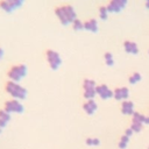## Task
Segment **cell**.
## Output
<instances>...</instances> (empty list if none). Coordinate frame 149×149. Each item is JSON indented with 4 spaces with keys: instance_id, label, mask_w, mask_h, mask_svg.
Segmentation results:
<instances>
[{
    "instance_id": "obj_1",
    "label": "cell",
    "mask_w": 149,
    "mask_h": 149,
    "mask_svg": "<svg viewBox=\"0 0 149 149\" xmlns=\"http://www.w3.org/2000/svg\"><path fill=\"white\" fill-rule=\"evenodd\" d=\"M55 14H56V16L58 17L59 22H61L62 24H64V26H66V24H69V23H72V22L77 19L74 9H73L71 6H69V5L57 7V8L55 9Z\"/></svg>"
},
{
    "instance_id": "obj_2",
    "label": "cell",
    "mask_w": 149,
    "mask_h": 149,
    "mask_svg": "<svg viewBox=\"0 0 149 149\" xmlns=\"http://www.w3.org/2000/svg\"><path fill=\"white\" fill-rule=\"evenodd\" d=\"M5 90L13 99L23 100L27 97V90L22 85H20V83H16V81H13V80H8L6 83Z\"/></svg>"
},
{
    "instance_id": "obj_3",
    "label": "cell",
    "mask_w": 149,
    "mask_h": 149,
    "mask_svg": "<svg viewBox=\"0 0 149 149\" xmlns=\"http://www.w3.org/2000/svg\"><path fill=\"white\" fill-rule=\"evenodd\" d=\"M27 74V66L24 64H16L13 65L8 71H7V76L9 78V80L20 83L21 79H23Z\"/></svg>"
},
{
    "instance_id": "obj_4",
    "label": "cell",
    "mask_w": 149,
    "mask_h": 149,
    "mask_svg": "<svg viewBox=\"0 0 149 149\" xmlns=\"http://www.w3.org/2000/svg\"><path fill=\"white\" fill-rule=\"evenodd\" d=\"M45 57H47V62L50 66L51 70H57L61 64H62V58L59 56L58 52H56L55 50H51V49H48L45 51Z\"/></svg>"
},
{
    "instance_id": "obj_5",
    "label": "cell",
    "mask_w": 149,
    "mask_h": 149,
    "mask_svg": "<svg viewBox=\"0 0 149 149\" xmlns=\"http://www.w3.org/2000/svg\"><path fill=\"white\" fill-rule=\"evenodd\" d=\"M3 109H6L8 113L13 114H19V113H22L23 112V105L21 104V100H17V99H9L5 102V106H3Z\"/></svg>"
},
{
    "instance_id": "obj_6",
    "label": "cell",
    "mask_w": 149,
    "mask_h": 149,
    "mask_svg": "<svg viewBox=\"0 0 149 149\" xmlns=\"http://www.w3.org/2000/svg\"><path fill=\"white\" fill-rule=\"evenodd\" d=\"M127 5V0H111L107 9L109 13H118Z\"/></svg>"
},
{
    "instance_id": "obj_7",
    "label": "cell",
    "mask_w": 149,
    "mask_h": 149,
    "mask_svg": "<svg viewBox=\"0 0 149 149\" xmlns=\"http://www.w3.org/2000/svg\"><path fill=\"white\" fill-rule=\"evenodd\" d=\"M95 91H97V95H99L100 98L102 99H108V98H112L113 97V91L108 88L107 85H98L95 87Z\"/></svg>"
},
{
    "instance_id": "obj_8",
    "label": "cell",
    "mask_w": 149,
    "mask_h": 149,
    "mask_svg": "<svg viewBox=\"0 0 149 149\" xmlns=\"http://www.w3.org/2000/svg\"><path fill=\"white\" fill-rule=\"evenodd\" d=\"M128 94H129V91L127 87H118L113 91V97L116 100H126L128 98Z\"/></svg>"
},
{
    "instance_id": "obj_9",
    "label": "cell",
    "mask_w": 149,
    "mask_h": 149,
    "mask_svg": "<svg viewBox=\"0 0 149 149\" xmlns=\"http://www.w3.org/2000/svg\"><path fill=\"white\" fill-rule=\"evenodd\" d=\"M121 112L126 115H133L135 112H134V104L129 100H125L121 105Z\"/></svg>"
},
{
    "instance_id": "obj_10",
    "label": "cell",
    "mask_w": 149,
    "mask_h": 149,
    "mask_svg": "<svg viewBox=\"0 0 149 149\" xmlns=\"http://www.w3.org/2000/svg\"><path fill=\"white\" fill-rule=\"evenodd\" d=\"M84 29L91 31V33H95L98 30V22L95 19H90L86 22H84Z\"/></svg>"
},
{
    "instance_id": "obj_11",
    "label": "cell",
    "mask_w": 149,
    "mask_h": 149,
    "mask_svg": "<svg viewBox=\"0 0 149 149\" xmlns=\"http://www.w3.org/2000/svg\"><path fill=\"white\" fill-rule=\"evenodd\" d=\"M83 108L87 114H93L97 111V102L94 100H86V102L83 105Z\"/></svg>"
},
{
    "instance_id": "obj_12",
    "label": "cell",
    "mask_w": 149,
    "mask_h": 149,
    "mask_svg": "<svg viewBox=\"0 0 149 149\" xmlns=\"http://www.w3.org/2000/svg\"><path fill=\"white\" fill-rule=\"evenodd\" d=\"M123 47H125L126 52H128V54H137L139 52V48H137V45H136L135 42L126 41L125 44H123Z\"/></svg>"
},
{
    "instance_id": "obj_13",
    "label": "cell",
    "mask_w": 149,
    "mask_h": 149,
    "mask_svg": "<svg viewBox=\"0 0 149 149\" xmlns=\"http://www.w3.org/2000/svg\"><path fill=\"white\" fill-rule=\"evenodd\" d=\"M0 8L6 13H12L13 10H15L14 7L7 0H0Z\"/></svg>"
},
{
    "instance_id": "obj_14",
    "label": "cell",
    "mask_w": 149,
    "mask_h": 149,
    "mask_svg": "<svg viewBox=\"0 0 149 149\" xmlns=\"http://www.w3.org/2000/svg\"><path fill=\"white\" fill-rule=\"evenodd\" d=\"M97 95L95 88H90V90H84V98L86 100H93V98Z\"/></svg>"
},
{
    "instance_id": "obj_15",
    "label": "cell",
    "mask_w": 149,
    "mask_h": 149,
    "mask_svg": "<svg viewBox=\"0 0 149 149\" xmlns=\"http://www.w3.org/2000/svg\"><path fill=\"white\" fill-rule=\"evenodd\" d=\"M97 85L94 83V80L92 79H84L83 81V88L84 90H90V88H95Z\"/></svg>"
},
{
    "instance_id": "obj_16",
    "label": "cell",
    "mask_w": 149,
    "mask_h": 149,
    "mask_svg": "<svg viewBox=\"0 0 149 149\" xmlns=\"http://www.w3.org/2000/svg\"><path fill=\"white\" fill-rule=\"evenodd\" d=\"M0 120H2L3 122L8 123L10 121V113H8L6 109H0Z\"/></svg>"
},
{
    "instance_id": "obj_17",
    "label": "cell",
    "mask_w": 149,
    "mask_h": 149,
    "mask_svg": "<svg viewBox=\"0 0 149 149\" xmlns=\"http://www.w3.org/2000/svg\"><path fill=\"white\" fill-rule=\"evenodd\" d=\"M108 9H107V6H101L99 8V16L101 20H106L108 17Z\"/></svg>"
},
{
    "instance_id": "obj_18",
    "label": "cell",
    "mask_w": 149,
    "mask_h": 149,
    "mask_svg": "<svg viewBox=\"0 0 149 149\" xmlns=\"http://www.w3.org/2000/svg\"><path fill=\"white\" fill-rule=\"evenodd\" d=\"M71 24H72V28L74 30H81V29H84V22H81L79 19H76Z\"/></svg>"
},
{
    "instance_id": "obj_19",
    "label": "cell",
    "mask_w": 149,
    "mask_h": 149,
    "mask_svg": "<svg viewBox=\"0 0 149 149\" xmlns=\"http://www.w3.org/2000/svg\"><path fill=\"white\" fill-rule=\"evenodd\" d=\"M144 119H146V116L140 114V113H134L133 114V122H140V123L144 125Z\"/></svg>"
},
{
    "instance_id": "obj_20",
    "label": "cell",
    "mask_w": 149,
    "mask_h": 149,
    "mask_svg": "<svg viewBox=\"0 0 149 149\" xmlns=\"http://www.w3.org/2000/svg\"><path fill=\"white\" fill-rule=\"evenodd\" d=\"M128 141H129V137H128V136H126V135L121 136V139H120V141H119V148H121V149L126 148L127 144H128Z\"/></svg>"
},
{
    "instance_id": "obj_21",
    "label": "cell",
    "mask_w": 149,
    "mask_h": 149,
    "mask_svg": "<svg viewBox=\"0 0 149 149\" xmlns=\"http://www.w3.org/2000/svg\"><path fill=\"white\" fill-rule=\"evenodd\" d=\"M142 126H143V123H140V122H132L130 129H132L134 133H139V132L142 129Z\"/></svg>"
},
{
    "instance_id": "obj_22",
    "label": "cell",
    "mask_w": 149,
    "mask_h": 149,
    "mask_svg": "<svg viewBox=\"0 0 149 149\" xmlns=\"http://www.w3.org/2000/svg\"><path fill=\"white\" fill-rule=\"evenodd\" d=\"M86 144L87 146H99L100 140L97 137H88V139H86Z\"/></svg>"
},
{
    "instance_id": "obj_23",
    "label": "cell",
    "mask_w": 149,
    "mask_h": 149,
    "mask_svg": "<svg viewBox=\"0 0 149 149\" xmlns=\"http://www.w3.org/2000/svg\"><path fill=\"white\" fill-rule=\"evenodd\" d=\"M104 57H105V62H106V64H107L108 66L113 65V63H114V59H113V55H112L111 52H106Z\"/></svg>"
},
{
    "instance_id": "obj_24",
    "label": "cell",
    "mask_w": 149,
    "mask_h": 149,
    "mask_svg": "<svg viewBox=\"0 0 149 149\" xmlns=\"http://www.w3.org/2000/svg\"><path fill=\"white\" fill-rule=\"evenodd\" d=\"M140 79H141V74L137 73V72H135V73H133V74L129 77V83H130V84H135V83L140 81Z\"/></svg>"
},
{
    "instance_id": "obj_25",
    "label": "cell",
    "mask_w": 149,
    "mask_h": 149,
    "mask_svg": "<svg viewBox=\"0 0 149 149\" xmlns=\"http://www.w3.org/2000/svg\"><path fill=\"white\" fill-rule=\"evenodd\" d=\"M13 7H14V9H16V8H19V7H21L22 5H23V2H24V0H7Z\"/></svg>"
},
{
    "instance_id": "obj_26",
    "label": "cell",
    "mask_w": 149,
    "mask_h": 149,
    "mask_svg": "<svg viewBox=\"0 0 149 149\" xmlns=\"http://www.w3.org/2000/svg\"><path fill=\"white\" fill-rule=\"evenodd\" d=\"M133 133H134V132H133L130 128H128V129H126V132H125V135H126V136H128V137H130V136L133 135Z\"/></svg>"
},
{
    "instance_id": "obj_27",
    "label": "cell",
    "mask_w": 149,
    "mask_h": 149,
    "mask_svg": "<svg viewBox=\"0 0 149 149\" xmlns=\"http://www.w3.org/2000/svg\"><path fill=\"white\" fill-rule=\"evenodd\" d=\"M6 125H7L6 122H3L2 120H0V127H1V128H3V127H6Z\"/></svg>"
},
{
    "instance_id": "obj_28",
    "label": "cell",
    "mask_w": 149,
    "mask_h": 149,
    "mask_svg": "<svg viewBox=\"0 0 149 149\" xmlns=\"http://www.w3.org/2000/svg\"><path fill=\"white\" fill-rule=\"evenodd\" d=\"M144 123H146V125H149V116H146V119H144Z\"/></svg>"
},
{
    "instance_id": "obj_29",
    "label": "cell",
    "mask_w": 149,
    "mask_h": 149,
    "mask_svg": "<svg viewBox=\"0 0 149 149\" xmlns=\"http://www.w3.org/2000/svg\"><path fill=\"white\" fill-rule=\"evenodd\" d=\"M2 56H3V50L0 48V59H1V57H2Z\"/></svg>"
},
{
    "instance_id": "obj_30",
    "label": "cell",
    "mask_w": 149,
    "mask_h": 149,
    "mask_svg": "<svg viewBox=\"0 0 149 149\" xmlns=\"http://www.w3.org/2000/svg\"><path fill=\"white\" fill-rule=\"evenodd\" d=\"M146 7L149 8V0H146Z\"/></svg>"
},
{
    "instance_id": "obj_31",
    "label": "cell",
    "mask_w": 149,
    "mask_h": 149,
    "mask_svg": "<svg viewBox=\"0 0 149 149\" xmlns=\"http://www.w3.org/2000/svg\"><path fill=\"white\" fill-rule=\"evenodd\" d=\"M1 129H2V128H1V127H0V133H1Z\"/></svg>"
},
{
    "instance_id": "obj_32",
    "label": "cell",
    "mask_w": 149,
    "mask_h": 149,
    "mask_svg": "<svg viewBox=\"0 0 149 149\" xmlns=\"http://www.w3.org/2000/svg\"><path fill=\"white\" fill-rule=\"evenodd\" d=\"M148 149H149V147H148Z\"/></svg>"
}]
</instances>
